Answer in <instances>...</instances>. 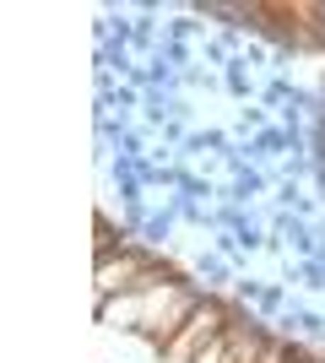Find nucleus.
I'll list each match as a JSON object with an SVG mask.
<instances>
[{
    "instance_id": "f257e3e1",
    "label": "nucleus",
    "mask_w": 325,
    "mask_h": 363,
    "mask_svg": "<svg viewBox=\"0 0 325 363\" xmlns=\"http://www.w3.org/2000/svg\"><path fill=\"white\" fill-rule=\"evenodd\" d=\"M249 16H261L271 33L293 38L298 49H320L325 44V11L320 6H304V0H266V6H249Z\"/></svg>"
},
{
    "instance_id": "f03ea898",
    "label": "nucleus",
    "mask_w": 325,
    "mask_h": 363,
    "mask_svg": "<svg viewBox=\"0 0 325 363\" xmlns=\"http://www.w3.org/2000/svg\"><path fill=\"white\" fill-rule=\"evenodd\" d=\"M222 336H228V331H222V309H217V303H195L190 320L179 325V336H173L163 352H169L173 363H195L212 342H222Z\"/></svg>"
},
{
    "instance_id": "7ed1b4c3",
    "label": "nucleus",
    "mask_w": 325,
    "mask_h": 363,
    "mask_svg": "<svg viewBox=\"0 0 325 363\" xmlns=\"http://www.w3.org/2000/svg\"><path fill=\"white\" fill-rule=\"evenodd\" d=\"M147 272V266H141L136 255H125V260H103V266H98V288L103 293H120V288H141L136 277Z\"/></svg>"
}]
</instances>
